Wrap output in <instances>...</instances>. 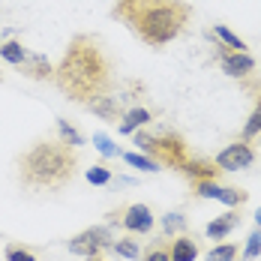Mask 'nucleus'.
I'll return each mask as SVG.
<instances>
[{"label":"nucleus","mask_w":261,"mask_h":261,"mask_svg":"<svg viewBox=\"0 0 261 261\" xmlns=\"http://www.w3.org/2000/svg\"><path fill=\"white\" fill-rule=\"evenodd\" d=\"M18 69L33 81H54V63L45 57V54L27 51V57L18 63Z\"/></svg>","instance_id":"f8f14e48"},{"label":"nucleus","mask_w":261,"mask_h":261,"mask_svg":"<svg viewBox=\"0 0 261 261\" xmlns=\"http://www.w3.org/2000/svg\"><path fill=\"white\" fill-rule=\"evenodd\" d=\"M255 225H258V228H261V207L255 210Z\"/></svg>","instance_id":"c85d7f7f"},{"label":"nucleus","mask_w":261,"mask_h":261,"mask_svg":"<svg viewBox=\"0 0 261 261\" xmlns=\"http://www.w3.org/2000/svg\"><path fill=\"white\" fill-rule=\"evenodd\" d=\"M87 183H93V186H105V183H111V168L99 162V165H93V168H87Z\"/></svg>","instance_id":"cd10ccee"},{"label":"nucleus","mask_w":261,"mask_h":261,"mask_svg":"<svg viewBox=\"0 0 261 261\" xmlns=\"http://www.w3.org/2000/svg\"><path fill=\"white\" fill-rule=\"evenodd\" d=\"M201 255V240L195 231H180L177 237H171V261H195Z\"/></svg>","instance_id":"9b49d317"},{"label":"nucleus","mask_w":261,"mask_h":261,"mask_svg":"<svg viewBox=\"0 0 261 261\" xmlns=\"http://www.w3.org/2000/svg\"><path fill=\"white\" fill-rule=\"evenodd\" d=\"M180 174L192 183H204V180H219L222 177V168L216 165V159H201V156H189L180 165Z\"/></svg>","instance_id":"9d476101"},{"label":"nucleus","mask_w":261,"mask_h":261,"mask_svg":"<svg viewBox=\"0 0 261 261\" xmlns=\"http://www.w3.org/2000/svg\"><path fill=\"white\" fill-rule=\"evenodd\" d=\"M84 108H87V111H93V114H96V117H102V120H111V123H117V120L123 117V108H120V102H117L114 90H108V93H102V96L90 99Z\"/></svg>","instance_id":"4468645a"},{"label":"nucleus","mask_w":261,"mask_h":261,"mask_svg":"<svg viewBox=\"0 0 261 261\" xmlns=\"http://www.w3.org/2000/svg\"><path fill=\"white\" fill-rule=\"evenodd\" d=\"M57 138H60L63 144H72V147H81V144H84V135H81L69 120H63V117H57Z\"/></svg>","instance_id":"4be33fe9"},{"label":"nucleus","mask_w":261,"mask_h":261,"mask_svg":"<svg viewBox=\"0 0 261 261\" xmlns=\"http://www.w3.org/2000/svg\"><path fill=\"white\" fill-rule=\"evenodd\" d=\"M111 18L126 24L150 48H162L180 36L192 21L186 0H114Z\"/></svg>","instance_id":"f03ea898"},{"label":"nucleus","mask_w":261,"mask_h":261,"mask_svg":"<svg viewBox=\"0 0 261 261\" xmlns=\"http://www.w3.org/2000/svg\"><path fill=\"white\" fill-rule=\"evenodd\" d=\"M111 249L120 255V258H129V261H135V258H141V246H138V240L132 234H123V237H114V243H111Z\"/></svg>","instance_id":"6ab92c4d"},{"label":"nucleus","mask_w":261,"mask_h":261,"mask_svg":"<svg viewBox=\"0 0 261 261\" xmlns=\"http://www.w3.org/2000/svg\"><path fill=\"white\" fill-rule=\"evenodd\" d=\"M243 222V213L237 207H231L228 213H222V216H216L213 222H207V228H204V234L210 237V240H225V237L234 231L237 225Z\"/></svg>","instance_id":"2eb2a0df"},{"label":"nucleus","mask_w":261,"mask_h":261,"mask_svg":"<svg viewBox=\"0 0 261 261\" xmlns=\"http://www.w3.org/2000/svg\"><path fill=\"white\" fill-rule=\"evenodd\" d=\"M79 162V147L60 138H42L15 159L18 183L30 192H60L75 180Z\"/></svg>","instance_id":"7ed1b4c3"},{"label":"nucleus","mask_w":261,"mask_h":261,"mask_svg":"<svg viewBox=\"0 0 261 261\" xmlns=\"http://www.w3.org/2000/svg\"><path fill=\"white\" fill-rule=\"evenodd\" d=\"M246 87L255 93V108L249 111V120L243 123V135H240V138L252 144L255 138H261V81H249Z\"/></svg>","instance_id":"dca6fc26"},{"label":"nucleus","mask_w":261,"mask_h":261,"mask_svg":"<svg viewBox=\"0 0 261 261\" xmlns=\"http://www.w3.org/2000/svg\"><path fill=\"white\" fill-rule=\"evenodd\" d=\"M132 144L138 147V153L150 156L153 162H159L162 168L180 171V165L189 159V144L177 129L168 126H153V129H138L132 132Z\"/></svg>","instance_id":"20e7f679"},{"label":"nucleus","mask_w":261,"mask_h":261,"mask_svg":"<svg viewBox=\"0 0 261 261\" xmlns=\"http://www.w3.org/2000/svg\"><path fill=\"white\" fill-rule=\"evenodd\" d=\"M6 261H36V252L21 243H6Z\"/></svg>","instance_id":"bb28decb"},{"label":"nucleus","mask_w":261,"mask_h":261,"mask_svg":"<svg viewBox=\"0 0 261 261\" xmlns=\"http://www.w3.org/2000/svg\"><path fill=\"white\" fill-rule=\"evenodd\" d=\"M87 261H105V258H102V255H96V258H87Z\"/></svg>","instance_id":"c756f323"},{"label":"nucleus","mask_w":261,"mask_h":261,"mask_svg":"<svg viewBox=\"0 0 261 261\" xmlns=\"http://www.w3.org/2000/svg\"><path fill=\"white\" fill-rule=\"evenodd\" d=\"M240 261H255L261 258V228H255L252 234L246 237V246H243V252L237 255Z\"/></svg>","instance_id":"393cba45"},{"label":"nucleus","mask_w":261,"mask_h":261,"mask_svg":"<svg viewBox=\"0 0 261 261\" xmlns=\"http://www.w3.org/2000/svg\"><path fill=\"white\" fill-rule=\"evenodd\" d=\"M252 162H255V150H252V144L243 141V138H237L234 144H228L225 150L216 153V165H219L222 171H243V168H249Z\"/></svg>","instance_id":"1a4fd4ad"},{"label":"nucleus","mask_w":261,"mask_h":261,"mask_svg":"<svg viewBox=\"0 0 261 261\" xmlns=\"http://www.w3.org/2000/svg\"><path fill=\"white\" fill-rule=\"evenodd\" d=\"M150 123H153V111L144 108V105H132L129 111H123V117L117 120V132L120 135H132V132L144 129Z\"/></svg>","instance_id":"ddd939ff"},{"label":"nucleus","mask_w":261,"mask_h":261,"mask_svg":"<svg viewBox=\"0 0 261 261\" xmlns=\"http://www.w3.org/2000/svg\"><path fill=\"white\" fill-rule=\"evenodd\" d=\"M237 255H240V249H237L234 243H219V246L207 249L204 261H237Z\"/></svg>","instance_id":"b1692460"},{"label":"nucleus","mask_w":261,"mask_h":261,"mask_svg":"<svg viewBox=\"0 0 261 261\" xmlns=\"http://www.w3.org/2000/svg\"><path fill=\"white\" fill-rule=\"evenodd\" d=\"M120 159H126L132 168L147 171V174H156V171H162V165H159V162H153L150 156H144V153H120Z\"/></svg>","instance_id":"5701e85b"},{"label":"nucleus","mask_w":261,"mask_h":261,"mask_svg":"<svg viewBox=\"0 0 261 261\" xmlns=\"http://www.w3.org/2000/svg\"><path fill=\"white\" fill-rule=\"evenodd\" d=\"M105 225H108V228L120 225L126 234L144 237V234H150V231H153L156 216H153V210L147 207V204H126V207L111 210V213H108V219H105Z\"/></svg>","instance_id":"39448f33"},{"label":"nucleus","mask_w":261,"mask_h":261,"mask_svg":"<svg viewBox=\"0 0 261 261\" xmlns=\"http://www.w3.org/2000/svg\"><path fill=\"white\" fill-rule=\"evenodd\" d=\"M207 36L210 39H216V45H225V48H231V51H246V42L237 36L231 27H225V24H213L207 30Z\"/></svg>","instance_id":"f3484780"},{"label":"nucleus","mask_w":261,"mask_h":261,"mask_svg":"<svg viewBox=\"0 0 261 261\" xmlns=\"http://www.w3.org/2000/svg\"><path fill=\"white\" fill-rule=\"evenodd\" d=\"M216 57H219V66L228 79H252V72L258 66L249 51H231L225 45H216Z\"/></svg>","instance_id":"6e6552de"},{"label":"nucleus","mask_w":261,"mask_h":261,"mask_svg":"<svg viewBox=\"0 0 261 261\" xmlns=\"http://www.w3.org/2000/svg\"><path fill=\"white\" fill-rule=\"evenodd\" d=\"M54 84L69 102L87 105L114 87V63L102 39L93 33H75L54 66Z\"/></svg>","instance_id":"f257e3e1"},{"label":"nucleus","mask_w":261,"mask_h":261,"mask_svg":"<svg viewBox=\"0 0 261 261\" xmlns=\"http://www.w3.org/2000/svg\"><path fill=\"white\" fill-rule=\"evenodd\" d=\"M192 195L195 198H213L222 201L228 207H243L249 201V192L240 186H222L219 180H204V183H192Z\"/></svg>","instance_id":"0eeeda50"},{"label":"nucleus","mask_w":261,"mask_h":261,"mask_svg":"<svg viewBox=\"0 0 261 261\" xmlns=\"http://www.w3.org/2000/svg\"><path fill=\"white\" fill-rule=\"evenodd\" d=\"M144 261H171V243H168V237H153L150 243H147V249H144Z\"/></svg>","instance_id":"a211bd4d"},{"label":"nucleus","mask_w":261,"mask_h":261,"mask_svg":"<svg viewBox=\"0 0 261 261\" xmlns=\"http://www.w3.org/2000/svg\"><path fill=\"white\" fill-rule=\"evenodd\" d=\"M111 243H114L111 228H108V225H93V228L79 231V234L72 237L66 246H69V252H72V255H81V258H96V255H102L105 249H111Z\"/></svg>","instance_id":"423d86ee"},{"label":"nucleus","mask_w":261,"mask_h":261,"mask_svg":"<svg viewBox=\"0 0 261 261\" xmlns=\"http://www.w3.org/2000/svg\"><path fill=\"white\" fill-rule=\"evenodd\" d=\"M0 57H3L6 63L18 66V63L27 57V48L18 42V39H6V42H0Z\"/></svg>","instance_id":"412c9836"},{"label":"nucleus","mask_w":261,"mask_h":261,"mask_svg":"<svg viewBox=\"0 0 261 261\" xmlns=\"http://www.w3.org/2000/svg\"><path fill=\"white\" fill-rule=\"evenodd\" d=\"M159 225H162V237H168V240L189 228V222H186V216H183V213H165V216L159 219Z\"/></svg>","instance_id":"aec40b11"},{"label":"nucleus","mask_w":261,"mask_h":261,"mask_svg":"<svg viewBox=\"0 0 261 261\" xmlns=\"http://www.w3.org/2000/svg\"><path fill=\"white\" fill-rule=\"evenodd\" d=\"M93 144H96V150H99L105 159H114V156H120V153H123V150H120V147L105 135V132H96V135H93Z\"/></svg>","instance_id":"a878e982"}]
</instances>
